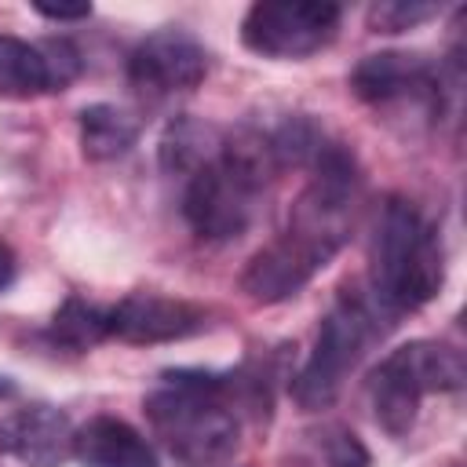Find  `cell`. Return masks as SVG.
<instances>
[{"mask_svg": "<svg viewBox=\"0 0 467 467\" xmlns=\"http://www.w3.org/2000/svg\"><path fill=\"white\" fill-rule=\"evenodd\" d=\"M361 197V175L354 157L339 142H325L310 161V182L296 197L285 230L266 241L244 266L241 288L255 303L292 299L325 270L350 241L354 212Z\"/></svg>", "mask_w": 467, "mask_h": 467, "instance_id": "1", "label": "cell"}, {"mask_svg": "<svg viewBox=\"0 0 467 467\" xmlns=\"http://www.w3.org/2000/svg\"><path fill=\"white\" fill-rule=\"evenodd\" d=\"M259 379L241 372H164L146 398V420L164 452L182 467H219L237 452L241 409L255 401Z\"/></svg>", "mask_w": 467, "mask_h": 467, "instance_id": "2", "label": "cell"}, {"mask_svg": "<svg viewBox=\"0 0 467 467\" xmlns=\"http://www.w3.org/2000/svg\"><path fill=\"white\" fill-rule=\"evenodd\" d=\"M285 171L270 131L241 124L223 131L219 150L182 179V219L201 241H234L248 230L263 190Z\"/></svg>", "mask_w": 467, "mask_h": 467, "instance_id": "3", "label": "cell"}, {"mask_svg": "<svg viewBox=\"0 0 467 467\" xmlns=\"http://www.w3.org/2000/svg\"><path fill=\"white\" fill-rule=\"evenodd\" d=\"M368 281L372 306L379 314H409L431 303L445 281V248L427 223V215L405 201L390 197L379 208L372 244H368Z\"/></svg>", "mask_w": 467, "mask_h": 467, "instance_id": "4", "label": "cell"}, {"mask_svg": "<svg viewBox=\"0 0 467 467\" xmlns=\"http://www.w3.org/2000/svg\"><path fill=\"white\" fill-rule=\"evenodd\" d=\"M463 358L438 339H412L390 350L368 376V401L376 423L390 438H405L431 394H456L463 387Z\"/></svg>", "mask_w": 467, "mask_h": 467, "instance_id": "5", "label": "cell"}, {"mask_svg": "<svg viewBox=\"0 0 467 467\" xmlns=\"http://www.w3.org/2000/svg\"><path fill=\"white\" fill-rule=\"evenodd\" d=\"M376 332H379V310L365 296L343 292L321 317L317 339H314L303 368L292 376L296 405L306 412L328 409L339 398L347 376L354 372V365L361 361V354Z\"/></svg>", "mask_w": 467, "mask_h": 467, "instance_id": "6", "label": "cell"}, {"mask_svg": "<svg viewBox=\"0 0 467 467\" xmlns=\"http://www.w3.org/2000/svg\"><path fill=\"white\" fill-rule=\"evenodd\" d=\"M339 18L328 0H259L241 18V44L259 58H310L336 40Z\"/></svg>", "mask_w": 467, "mask_h": 467, "instance_id": "7", "label": "cell"}, {"mask_svg": "<svg viewBox=\"0 0 467 467\" xmlns=\"http://www.w3.org/2000/svg\"><path fill=\"white\" fill-rule=\"evenodd\" d=\"M350 91L372 109H409L416 117L441 113V73L431 58L409 51H376L350 69Z\"/></svg>", "mask_w": 467, "mask_h": 467, "instance_id": "8", "label": "cell"}, {"mask_svg": "<svg viewBox=\"0 0 467 467\" xmlns=\"http://www.w3.org/2000/svg\"><path fill=\"white\" fill-rule=\"evenodd\" d=\"M204 77H208V51L193 33L179 26L153 29L128 55V84L146 102L186 95Z\"/></svg>", "mask_w": 467, "mask_h": 467, "instance_id": "9", "label": "cell"}, {"mask_svg": "<svg viewBox=\"0 0 467 467\" xmlns=\"http://www.w3.org/2000/svg\"><path fill=\"white\" fill-rule=\"evenodd\" d=\"M80 55L69 40L29 44L0 33V95L33 99L47 91H62L77 80Z\"/></svg>", "mask_w": 467, "mask_h": 467, "instance_id": "10", "label": "cell"}, {"mask_svg": "<svg viewBox=\"0 0 467 467\" xmlns=\"http://www.w3.org/2000/svg\"><path fill=\"white\" fill-rule=\"evenodd\" d=\"M106 314H109V339L139 343V347L190 339L208 328V314L197 303L153 296V292L124 296L120 303L106 306Z\"/></svg>", "mask_w": 467, "mask_h": 467, "instance_id": "11", "label": "cell"}, {"mask_svg": "<svg viewBox=\"0 0 467 467\" xmlns=\"http://www.w3.org/2000/svg\"><path fill=\"white\" fill-rule=\"evenodd\" d=\"M0 452L22 467H62L73 456V423L55 405H22L0 416Z\"/></svg>", "mask_w": 467, "mask_h": 467, "instance_id": "12", "label": "cell"}, {"mask_svg": "<svg viewBox=\"0 0 467 467\" xmlns=\"http://www.w3.org/2000/svg\"><path fill=\"white\" fill-rule=\"evenodd\" d=\"M73 460L80 467H157V449L128 420L91 416L73 427Z\"/></svg>", "mask_w": 467, "mask_h": 467, "instance_id": "13", "label": "cell"}, {"mask_svg": "<svg viewBox=\"0 0 467 467\" xmlns=\"http://www.w3.org/2000/svg\"><path fill=\"white\" fill-rule=\"evenodd\" d=\"M77 128H80V150L95 164L124 157L135 146V139H139V120L128 109L113 106V102L84 106Z\"/></svg>", "mask_w": 467, "mask_h": 467, "instance_id": "14", "label": "cell"}, {"mask_svg": "<svg viewBox=\"0 0 467 467\" xmlns=\"http://www.w3.org/2000/svg\"><path fill=\"white\" fill-rule=\"evenodd\" d=\"M219 139H223V128L204 124V120H193V117H175L164 128L161 146H157V157H161L164 175H171V179L182 182L197 164H204L219 150Z\"/></svg>", "mask_w": 467, "mask_h": 467, "instance_id": "15", "label": "cell"}, {"mask_svg": "<svg viewBox=\"0 0 467 467\" xmlns=\"http://www.w3.org/2000/svg\"><path fill=\"white\" fill-rule=\"evenodd\" d=\"M47 336H51L58 347H66V350H77V354H80V350H91V347H99L102 339H109V314H106V306H99V303H88V299H80V296H69V299L55 310Z\"/></svg>", "mask_w": 467, "mask_h": 467, "instance_id": "16", "label": "cell"}, {"mask_svg": "<svg viewBox=\"0 0 467 467\" xmlns=\"http://www.w3.org/2000/svg\"><path fill=\"white\" fill-rule=\"evenodd\" d=\"M438 4H423V0H383L368 7V29L372 33H405L416 29L431 18H438Z\"/></svg>", "mask_w": 467, "mask_h": 467, "instance_id": "17", "label": "cell"}, {"mask_svg": "<svg viewBox=\"0 0 467 467\" xmlns=\"http://www.w3.org/2000/svg\"><path fill=\"white\" fill-rule=\"evenodd\" d=\"M321 456L328 467H368V449L358 441L354 431L332 423L321 431Z\"/></svg>", "mask_w": 467, "mask_h": 467, "instance_id": "18", "label": "cell"}, {"mask_svg": "<svg viewBox=\"0 0 467 467\" xmlns=\"http://www.w3.org/2000/svg\"><path fill=\"white\" fill-rule=\"evenodd\" d=\"M33 11L40 18H51V22H84V18H91V4H77V7H66V4H33Z\"/></svg>", "mask_w": 467, "mask_h": 467, "instance_id": "19", "label": "cell"}, {"mask_svg": "<svg viewBox=\"0 0 467 467\" xmlns=\"http://www.w3.org/2000/svg\"><path fill=\"white\" fill-rule=\"evenodd\" d=\"M15 274H18V259H15V252L0 241V292H4V288H11Z\"/></svg>", "mask_w": 467, "mask_h": 467, "instance_id": "20", "label": "cell"}, {"mask_svg": "<svg viewBox=\"0 0 467 467\" xmlns=\"http://www.w3.org/2000/svg\"><path fill=\"white\" fill-rule=\"evenodd\" d=\"M7 394H15V383H11V376H0V398H7Z\"/></svg>", "mask_w": 467, "mask_h": 467, "instance_id": "21", "label": "cell"}]
</instances>
